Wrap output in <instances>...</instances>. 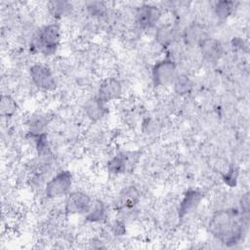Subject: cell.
Wrapping results in <instances>:
<instances>
[{
  "label": "cell",
  "mask_w": 250,
  "mask_h": 250,
  "mask_svg": "<svg viewBox=\"0 0 250 250\" xmlns=\"http://www.w3.org/2000/svg\"><path fill=\"white\" fill-rule=\"evenodd\" d=\"M155 39L157 42L163 46L169 45L172 40L174 39V30L170 26H161L156 34H155Z\"/></svg>",
  "instance_id": "obj_18"
},
{
  "label": "cell",
  "mask_w": 250,
  "mask_h": 250,
  "mask_svg": "<svg viewBox=\"0 0 250 250\" xmlns=\"http://www.w3.org/2000/svg\"><path fill=\"white\" fill-rule=\"evenodd\" d=\"M236 179H237V172L234 168H230L227 174L224 176V180L225 182L229 185V186H232L233 184L235 185V182H236Z\"/></svg>",
  "instance_id": "obj_23"
},
{
  "label": "cell",
  "mask_w": 250,
  "mask_h": 250,
  "mask_svg": "<svg viewBox=\"0 0 250 250\" xmlns=\"http://www.w3.org/2000/svg\"><path fill=\"white\" fill-rule=\"evenodd\" d=\"M161 18V11L154 5L145 4L141 6L136 14V21L141 28H150L154 26Z\"/></svg>",
  "instance_id": "obj_9"
},
{
  "label": "cell",
  "mask_w": 250,
  "mask_h": 250,
  "mask_svg": "<svg viewBox=\"0 0 250 250\" xmlns=\"http://www.w3.org/2000/svg\"><path fill=\"white\" fill-rule=\"evenodd\" d=\"M177 65L171 59H163L158 61L151 69V77L155 86H168L172 84L176 78Z\"/></svg>",
  "instance_id": "obj_4"
},
{
  "label": "cell",
  "mask_w": 250,
  "mask_h": 250,
  "mask_svg": "<svg viewBox=\"0 0 250 250\" xmlns=\"http://www.w3.org/2000/svg\"><path fill=\"white\" fill-rule=\"evenodd\" d=\"M235 3L233 1H218L216 2L215 6H214V11L216 16L218 17V19L220 20H226L228 19L230 14L233 11Z\"/></svg>",
  "instance_id": "obj_16"
},
{
  "label": "cell",
  "mask_w": 250,
  "mask_h": 250,
  "mask_svg": "<svg viewBox=\"0 0 250 250\" xmlns=\"http://www.w3.org/2000/svg\"><path fill=\"white\" fill-rule=\"evenodd\" d=\"M199 50L203 59L208 62H217L223 55L222 43L213 37H205L199 42Z\"/></svg>",
  "instance_id": "obj_10"
},
{
  "label": "cell",
  "mask_w": 250,
  "mask_h": 250,
  "mask_svg": "<svg viewBox=\"0 0 250 250\" xmlns=\"http://www.w3.org/2000/svg\"><path fill=\"white\" fill-rule=\"evenodd\" d=\"M61 27L58 23L52 22L42 26L34 35L31 41V48L34 52L45 56L55 54L61 42Z\"/></svg>",
  "instance_id": "obj_2"
},
{
  "label": "cell",
  "mask_w": 250,
  "mask_h": 250,
  "mask_svg": "<svg viewBox=\"0 0 250 250\" xmlns=\"http://www.w3.org/2000/svg\"><path fill=\"white\" fill-rule=\"evenodd\" d=\"M248 218L238 209L227 208L216 211L208 223L209 232L222 244L231 247L239 243L244 235Z\"/></svg>",
  "instance_id": "obj_1"
},
{
  "label": "cell",
  "mask_w": 250,
  "mask_h": 250,
  "mask_svg": "<svg viewBox=\"0 0 250 250\" xmlns=\"http://www.w3.org/2000/svg\"><path fill=\"white\" fill-rule=\"evenodd\" d=\"M72 186V174L68 170H62L53 176L45 185L44 193L50 199H58L69 193Z\"/></svg>",
  "instance_id": "obj_3"
},
{
  "label": "cell",
  "mask_w": 250,
  "mask_h": 250,
  "mask_svg": "<svg viewBox=\"0 0 250 250\" xmlns=\"http://www.w3.org/2000/svg\"><path fill=\"white\" fill-rule=\"evenodd\" d=\"M173 83H174L175 91L179 95L188 94L189 92V90H190V87H191L189 79L187 76H184V75L176 76V78H175Z\"/></svg>",
  "instance_id": "obj_19"
},
{
  "label": "cell",
  "mask_w": 250,
  "mask_h": 250,
  "mask_svg": "<svg viewBox=\"0 0 250 250\" xmlns=\"http://www.w3.org/2000/svg\"><path fill=\"white\" fill-rule=\"evenodd\" d=\"M93 200L91 197L83 191H73L66 195L64 201V211L68 215H86L91 206Z\"/></svg>",
  "instance_id": "obj_5"
},
{
  "label": "cell",
  "mask_w": 250,
  "mask_h": 250,
  "mask_svg": "<svg viewBox=\"0 0 250 250\" xmlns=\"http://www.w3.org/2000/svg\"><path fill=\"white\" fill-rule=\"evenodd\" d=\"M87 10L93 17H102L106 10V6L104 2H90L87 4Z\"/></svg>",
  "instance_id": "obj_20"
},
{
  "label": "cell",
  "mask_w": 250,
  "mask_h": 250,
  "mask_svg": "<svg viewBox=\"0 0 250 250\" xmlns=\"http://www.w3.org/2000/svg\"><path fill=\"white\" fill-rule=\"evenodd\" d=\"M71 7L66 1H52L49 3V11L55 18L62 17Z\"/></svg>",
  "instance_id": "obj_17"
},
{
  "label": "cell",
  "mask_w": 250,
  "mask_h": 250,
  "mask_svg": "<svg viewBox=\"0 0 250 250\" xmlns=\"http://www.w3.org/2000/svg\"><path fill=\"white\" fill-rule=\"evenodd\" d=\"M18 109V104L10 95H2L0 99V114L3 117H12Z\"/></svg>",
  "instance_id": "obj_15"
},
{
  "label": "cell",
  "mask_w": 250,
  "mask_h": 250,
  "mask_svg": "<svg viewBox=\"0 0 250 250\" xmlns=\"http://www.w3.org/2000/svg\"><path fill=\"white\" fill-rule=\"evenodd\" d=\"M106 215V209L103 201L96 200L93 201V204L91 206V209L89 212L85 215V219L92 223H98L102 222Z\"/></svg>",
  "instance_id": "obj_14"
},
{
  "label": "cell",
  "mask_w": 250,
  "mask_h": 250,
  "mask_svg": "<svg viewBox=\"0 0 250 250\" xmlns=\"http://www.w3.org/2000/svg\"><path fill=\"white\" fill-rule=\"evenodd\" d=\"M250 200H249V193L246 192L242 195L240 201H239V206H240V212L241 214L246 217L249 218V210H250Z\"/></svg>",
  "instance_id": "obj_21"
},
{
  "label": "cell",
  "mask_w": 250,
  "mask_h": 250,
  "mask_svg": "<svg viewBox=\"0 0 250 250\" xmlns=\"http://www.w3.org/2000/svg\"><path fill=\"white\" fill-rule=\"evenodd\" d=\"M122 95V84L114 77L104 79L98 89L97 98L104 104L117 100Z\"/></svg>",
  "instance_id": "obj_8"
},
{
  "label": "cell",
  "mask_w": 250,
  "mask_h": 250,
  "mask_svg": "<svg viewBox=\"0 0 250 250\" xmlns=\"http://www.w3.org/2000/svg\"><path fill=\"white\" fill-rule=\"evenodd\" d=\"M29 76L33 84L39 89L52 91L57 86V82L52 70L45 64H32L29 68Z\"/></svg>",
  "instance_id": "obj_6"
},
{
  "label": "cell",
  "mask_w": 250,
  "mask_h": 250,
  "mask_svg": "<svg viewBox=\"0 0 250 250\" xmlns=\"http://www.w3.org/2000/svg\"><path fill=\"white\" fill-rule=\"evenodd\" d=\"M140 201V192L138 188L134 186H129L124 188L117 196L116 207L117 209H131L135 208Z\"/></svg>",
  "instance_id": "obj_12"
},
{
  "label": "cell",
  "mask_w": 250,
  "mask_h": 250,
  "mask_svg": "<svg viewBox=\"0 0 250 250\" xmlns=\"http://www.w3.org/2000/svg\"><path fill=\"white\" fill-rule=\"evenodd\" d=\"M202 197L203 195L199 190H196V189L188 190L185 193L182 201L180 202V206L178 209L179 219H184L187 215L196 210V208L198 207V205L202 200Z\"/></svg>",
  "instance_id": "obj_11"
},
{
  "label": "cell",
  "mask_w": 250,
  "mask_h": 250,
  "mask_svg": "<svg viewBox=\"0 0 250 250\" xmlns=\"http://www.w3.org/2000/svg\"><path fill=\"white\" fill-rule=\"evenodd\" d=\"M139 160V154L136 151L120 152L114 155L107 162V171L111 175H121L132 170Z\"/></svg>",
  "instance_id": "obj_7"
},
{
  "label": "cell",
  "mask_w": 250,
  "mask_h": 250,
  "mask_svg": "<svg viewBox=\"0 0 250 250\" xmlns=\"http://www.w3.org/2000/svg\"><path fill=\"white\" fill-rule=\"evenodd\" d=\"M104 103H102L97 97L91 101H89L86 104V114L87 116L92 119V120H99L101 119L104 112H105V107H104Z\"/></svg>",
  "instance_id": "obj_13"
},
{
  "label": "cell",
  "mask_w": 250,
  "mask_h": 250,
  "mask_svg": "<svg viewBox=\"0 0 250 250\" xmlns=\"http://www.w3.org/2000/svg\"><path fill=\"white\" fill-rule=\"evenodd\" d=\"M111 231L115 234V235H123L126 232V226H125V222L121 219L116 220L112 223L111 225Z\"/></svg>",
  "instance_id": "obj_22"
}]
</instances>
